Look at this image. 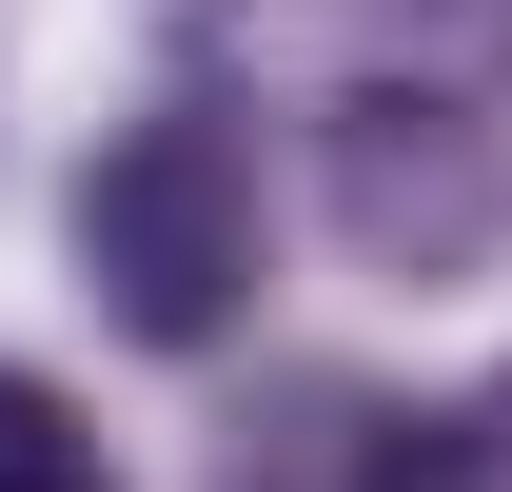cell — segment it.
<instances>
[{"label": "cell", "instance_id": "1", "mask_svg": "<svg viewBox=\"0 0 512 492\" xmlns=\"http://www.w3.org/2000/svg\"><path fill=\"white\" fill-rule=\"evenodd\" d=\"M60 237H79V296L119 315L138 355H217L256 315V138L217 119V99H138V119L79 158Z\"/></svg>", "mask_w": 512, "mask_h": 492}, {"label": "cell", "instance_id": "2", "mask_svg": "<svg viewBox=\"0 0 512 492\" xmlns=\"http://www.w3.org/2000/svg\"><path fill=\"white\" fill-rule=\"evenodd\" d=\"M335 237L375 256V276H414V296H453L512 237V138L453 79H355L335 99Z\"/></svg>", "mask_w": 512, "mask_h": 492}, {"label": "cell", "instance_id": "3", "mask_svg": "<svg viewBox=\"0 0 512 492\" xmlns=\"http://www.w3.org/2000/svg\"><path fill=\"white\" fill-rule=\"evenodd\" d=\"M0 492H119L99 414H79L60 374H20V355H0Z\"/></svg>", "mask_w": 512, "mask_h": 492}, {"label": "cell", "instance_id": "4", "mask_svg": "<svg viewBox=\"0 0 512 492\" xmlns=\"http://www.w3.org/2000/svg\"><path fill=\"white\" fill-rule=\"evenodd\" d=\"M414 492H512V394H473V414L414 433Z\"/></svg>", "mask_w": 512, "mask_h": 492}]
</instances>
